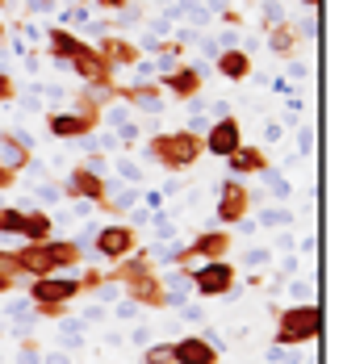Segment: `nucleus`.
Here are the masks:
<instances>
[{
	"instance_id": "nucleus-24",
	"label": "nucleus",
	"mask_w": 364,
	"mask_h": 364,
	"mask_svg": "<svg viewBox=\"0 0 364 364\" xmlns=\"http://www.w3.org/2000/svg\"><path fill=\"white\" fill-rule=\"evenodd\" d=\"M139 364H172V343H146Z\"/></svg>"
},
{
	"instance_id": "nucleus-30",
	"label": "nucleus",
	"mask_w": 364,
	"mask_h": 364,
	"mask_svg": "<svg viewBox=\"0 0 364 364\" xmlns=\"http://www.w3.org/2000/svg\"><path fill=\"white\" fill-rule=\"evenodd\" d=\"M13 184H17V172H13V168H4V164H0V193H4V188H13Z\"/></svg>"
},
{
	"instance_id": "nucleus-13",
	"label": "nucleus",
	"mask_w": 364,
	"mask_h": 364,
	"mask_svg": "<svg viewBox=\"0 0 364 364\" xmlns=\"http://www.w3.org/2000/svg\"><path fill=\"white\" fill-rule=\"evenodd\" d=\"M155 84H159V92H168V97H176V101H197L201 88H205V72H201L197 63H181V68L164 72Z\"/></svg>"
},
{
	"instance_id": "nucleus-33",
	"label": "nucleus",
	"mask_w": 364,
	"mask_h": 364,
	"mask_svg": "<svg viewBox=\"0 0 364 364\" xmlns=\"http://www.w3.org/2000/svg\"><path fill=\"white\" fill-rule=\"evenodd\" d=\"M42 364H68V356L59 352V356H50V360H42Z\"/></svg>"
},
{
	"instance_id": "nucleus-12",
	"label": "nucleus",
	"mask_w": 364,
	"mask_h": 364,
	"mask_svg": "<svg viewBox=\"0 0 364 364\" xmlns=\"http://www.w3.org/2000/svg\"><path fill=\"white\" fill-rule=\"evenodd\" d=\"M247 214H252V188L243 181H235V176H226L222 181L218 210H214L218 226H239V222H247Z\"/></svg>"
},
{
	"instance_id": "nucleus-26",
	"label": "nucleus",
	"mask_w": 364,
	"mask_h": 364,
	"mask_svg": "<svg viewBox=\"0 0 364 364\" xmlns=\"http://www.w3.org/2000/svg\"><path fill=\"white\" fill-rule=\"evenodd\" d=\"M259 222H264V226H289V214H285V210H268V214H264V218H259Z\"/></svg>"
},
{
	"instance_id": "nucleus-8",
	"label": "nucleus",
	"mask_w": 364,
	"mask_h": 364,
	"mask_svg": "<svg viewBox=\"0 0 364 364\" xmlns=\"http://www.w3.org/2000/svg\"><path fill=\"white\" fill-rule=\"evenodd\" d=\"M63 197H72V201H88V205H97V210H109V176L105 172H92L88 164H75L72 176H68V188H63Z\"/></svg>"
},
{
	"instance_id": "nucleus-3",
	"label": "nucleus",
	"mask_w": 364,
	"mask_h": 364,
	"mask_svg": "<svg viewBox=\"0 0 364 364\" xmlns=\"http://www.w3.org/2000/svg\"><path fill=\"white\" fill-rule=\"evenodd\" d=\"M101 101H105V97H101V92H92V88H88V92H80V97L72 101V109L50 113V117H46V134H50V139H63V143H68V139H88V134L105 122Z\"/></svg>"
},
{
	"instance_id": "nucleus-29",
	"label": "nucleus",
	"mask_w": 364,
	"mask_h": 364,
	"mask_svg": "<svg viewBox=\"0 0 364 364\" xmlns=\"http://www.w3.org/2000/svg\"><path fill=\"white\" fill-rule=\"evenodd\" d=\"M268 259H272V252H264V247H255V252H247V264H252V268H264Z\"/></svg>"
},
{
	"instance_id": "nucleus-20",
	"label": "nucleus",
	"mask_w": 364,
	"mask_h": 364,
	"mask_svg": "<svg viewBox=\"0 0 364 364\" xmlns=\"http://www.w3.org/2000/svg\"><path fill=\"white\" fill-rule=\"evenodd\" d=\"M226 168H230L235 181H243V176H264V172H268V155H264V146H247L243 143L235 155H230Z\"/></svg>"
},
{
	"instance_id": "nucleus-14",
	"label": "nucleus",
	"mask_w": 364,
	"mask_h": 364,
	"mask_svg": "<svg viewBox=\"0 0 364 364\" xmlns=\"http://www.w3.org/2000/svg\"><path fill=\"white\" fill-rule=\"evenodd\" d=\"M222 352L205 339V335H184L172 339V364H218Z\"/></svg>"
},
{
	"instance_id": "nucleus-17",
	"label": "nucleus",
	"mask_w": 364,
	"mask_h": 364,
	"mask_svg": "<svg viewBox=\"0 0 364 364\" xmlns=\"http://www.w3.org/2000/svg\"><path fill=\"white\" fill-rule=\"evenodd\" d=\"M97 55L117 72V68H134L143 59V46H134V42H126V38H117V34H105L97 42Z\"/></svg>"
},
{
	"instance_id": "nucleus-25",
	"label": "nucleus",
	"mask_w": 364,
	"mask_h": 364,
	"mask_svg": "<svg viewBox=\"0 0 364 364\" xmlns=\"http://www.w3.org/2000/svg\"><path fill=\"white\" fill-rule=\"evenodd\" d=\"M13 97H17V80L9 72H0V101H13Z\"/></svg>"
},
{
	"instance_id": "nucleus-36",
	"label": "nucleus",
	"mask_w": 364,
	"mask_h": 364,
	"mask_svg": "<svg viewBox=\"0 0 364 364\" xmlns=\"http://www.w3.org/2000/svg\"><path fill=\"white\" fill-rule=\"evenodd\" d=\"M243 4H252V0H243Z\"/></svg>"
},
{
	"instance_id": "nucleus-10",
	"label": "nucleus",
	"mask_w": 364,
	"mask_h": 364,
	"mask_svg": "<svg viewBox=\"0 0 364 364\" xmlns=\"http://www.w3.org/2000/svg\"><path fill=\"white\" fill-rule=\"evenodd\" d=\"M201 146H205V155H218V159H230L239 146H243V122L235 117V113H222L210 122V130L201 134Z\"/></svg>"
},
{
	"instance_id": "nucleus-4",
	"label": "nucleus",
	"mask_w": 364,
	"mask_h": 364,
	"mask_svg": "<svg viewBox=\"0 0 364 364\" xmlns=\"http://www.w3.org/2000/svg\"><path fill=\"white\" fill-rule=\"evenodd\" d=\"M146 155L168 172H188L205 155V146H201L197 130H159V134L146 139Z\"/></svg>"
},
{
	"instance_id": "nucleus-22",
	"label": "nucleus",
	"mask_w": 364,
	"mask_h": 364,
	"mask_svg": "<svg viewBox=\"0 0 364 364\" xmlns=\"http://www.w3.org/2000/svg\"><path fill=\"white\" fill-rule=\"evenodd\" d=\"M268 50L272 55H281V59H293V50H297V34H293V26H272L268 30Z\"/></svg>"
},
{
	"instance_id": "nucleus-5",
	"label": "nucleus",
	"mask_w": 364,
	"mask_h": 364,
	"mask_svg": "<svg viewBox=\"0 0 364 364\" xmlns=\"http://www.w3.org/2000/svg\"><path fill=\"white\" fill-rule=\"evenodd\" d=\"M318 331H323L318 301H301V306H289V310H277L272 348H301V343H314Z\"/></svg>"
},
{
	"instance_id": "nucleus-34",
	"label": "nucleus",
	"mask_w": 364,
	"mask_h": 364,
	"mask_svg": "<svg viewBox=\"0 0 364 364\" xmlns=\"http://www.w3.org/2000/svg\"><path fill=\"white\" fill-rule=\"evenodd\" d=\"M301 4H314V9H318V4H323V0H301Z\"/></svg>"
},
{
	"instance_id": "nucleus-11",
	"label": "nucleus",
	"mask_w": 364,
	"mask_h": 364,
	"mask_svg": "<svg viewBox=\"0 0 364 364\" xmlns=\"http://www.w3.org/2000/svg\"><path fill=\"white\" fill-rule=\"evenodd\" d=\"M230 230H201L188 247H181V252H172L168 259L172 264H193V259H201V264H210V259H226V252H230Z\"/></svg>"
},
{
	"instance_id": "nucleus-31",
	"label": "nucleus",
	"mask_w": 364,
	"mask_h": 364,
	"mask_svg": "<svg viewBox=\"0 0 364 364\" xmlns=\"http://www.w3.org/2000/svg\"><path fill=\"white\" fill-rule=\"evenodd\" d=\"M38 201H42V205H55V201H59V193H55L50 184H42V188H38Z\"/></svg>"
},
{
	"instance_id": "nucleus-9",
	"label": "nucleus",
	"mask_w": 364,
	"mask_h": 364,
	"mask_svg": "<svg viewBox=\"0 0 364 364\" xmlns=\"http://www.w3.org/2000/svg\"><path fill=\"white\" fill-rule=\"evenodd\" d=\"M92 247L97 255H105V259H126V255L139 252V230L130 226V222H109V226H97V235H92Z\"/></svg>"
},
{
	"instance_id": "nucleus-16",
	"label": "nucleus",
	"mask_w": 364,
	"mask_h": 364,
	"mask_svg": "<svg viewBox=\"0 0 364 364\" xmlns=\"http://www.w3.org/2000/svg\"><path fill=\"white\" fill-rule=\"evenodd\" d=\"M80 46H84V38L75 34V30H68V26H46V55H50L55 68H68Z\"/></svg>"
},
{
	"instance_id": "nucleus-1",
	"label": "nucleus",
	"mask_w": 364,
	"mask_h": 364,
	"mask_svg": "<svg viewBox=\"0 0 364 364\" xmlns=\"http://www.w3.org/2000/svg\"><path fill=\"white\" fill-rule=\"evenodd\" d=\"M105 285V272H84V277H34L30 281V306H34L38 314H46V318H63L68 314V301L75 297H92V293H101Z\"/></svg>"
},
{
	"instance_id": "nucleus-19",
	"label": "nucleus",
	"mask_w": 364,
	"mask_h": 364,
	"mask_svg": "<svg viewBox=\"0 0 364 364\" xmlns=\"http://www.w3.org/2000/svg\"><path fill=\"white\" fill-rule=\"evenodd\" d=\"M0 164H4V168H13V172L30 168V164H34L30 139H21V134H13V130H0Z\"/></svg>"
},
{
	"instance_id": "nucleus-27",
	"label": "nucleus",
	"mask_w": 364,
	"mask_h": 364,
	"mask_svg": "<svg viewBox=\"0 0 364 364\" xmlns=\"http://www.w3.org/2000/svg\"><path fill=\"white\" fill-rule=\"evenodd\" d=\"M117 172H122V176H126L130 184H139V181H143V172H139V168H130V159H117Z\"/></svg>"
},
{
	"instance_id": "nucleus-32",
	"label": "nucleus",
	"mask_w": 364,
	"mask_h": 364,
	"mask_svg": "<svg viewBox=\"0 0 364 364\" xmlns=\"http://www.w3.org/2000/svg\"><path fill=\"white\" fill-rule=\"evenodd\" d=\"M13 285H17V281H13L9 272H0V293H9V289H13Z\"/></svg>"
},
{
	"instance_id": "nucleus-15",
	"label": "nucleus",
	"mask_w": 364,
	"mask_h": 364,
	"mask_svg": "<svg viewBox=\"0 0 364 364\" xmlns=\"http://www.w3.org/2000/svg\"><path fill=\"white\" fill-rule=\"evenodd\" d=\"M214 72L222 80H230V84H243V80H252L255 63H252V50L247 46H222L218 59H214Z\"/></svg>"
},
{
	"instance_id": "nucleus-35",
	"label": "nucleus",
	"mask_w": 364,
	"mask_h": 364,
	"mask_svg": "<svg viewBox=\"0 0 364 364\" xmlns=\"http://www.w3.org/2000/svg\"><path fill=\"white\" fill-rule=\"evenodd\" d=\"M4 4H9V0H0V9H4Z\"/></svg>"
},
{
	"instance_id": "nucleus-6",
	"label": "nucleus",
	"mask_w": 364,
	"mask_h": 364,
	"mask_svg": "<svg viewBox=\"0 0 364 364\" xmlns=\"http://www.w3.org/2000/svg\"><path fill=\"white\" fill-rule=\"evenodd\" d=\"M188 285L197 297H226V293L239 285V272L230 259H210V264H197L188 272Z\"/></svg>"
},
{
	"instance_id": "nucleus-21",
	"label": "nucleus",
	"mask_w": 364,
	"mask_h": 364,
	"mask_svg": "<svg viewBox=\"0 0 364 364\" xmlns=\"http://www.w3.org/2000/svg\"><path fill=\"white\" fill-rule=\"evenodd\" d=\"M21 239H26V243H46V239H55V218H50L46 210H26Z\"/></svg>"
},
{
	"instance_id": "nucleus-28",
	"label": "nucleus",
	"mask_w": 364,
	"mask_h": 364,
	"mask_svg": "<svg viewBox=\"0 0 364 364\" xmlns=\"http://www.w3.org/2000/svg\"><path fill=\"white\" fill-rule=\"evenodd\" d=\"M101 13H122V9H130V0H92Z\"/></svg>"
},
{
	"instance_id": "nucleus-18",
	"label": "nucleus",
	"mask_w": 364,
	"mask_h": 364,
	"mask_svg": "<svg viewBox=\"0 0 364 364\" xmlns=\"http://www.w3.org/2000/svg\"><path fill=\"white\" fill-rule=\"evenodd\" d=\"M109 97L126 101V105H134V109H151V113L164 109V92H159V84H113Z\"/></svg>"
},
{
	"instance_id": "nucleus-7",
	"label": "nucleus",
	"mask_w": 364,
	"mask_h": 364,
	"mask_svg": "<svg viewBox=\"0 0 364 364\" xmlns=\"http://www.w3.org/2000/svg\"><path fill=\"white\" fill-rule=\"evenodd\" d=\"M68 68H72V72L80 75V80H84V84H88L92 92H101V97H109V92H113V84H117V80H113L117 72H113L109 63H105V59L97 55V46H92V42H84V46L75 50Z\"/></svg>"
},
{
	"instance_id": "nucleus-23",
	"label": "nucleus",
	"mask_w": 364,
	"mask_h": 364,
	"mask_svg": "<svg viewBox=\"0 0 364 364\" xmlns=\"http://www.w3.org/2000/svg\"><path fill=\"white\" fill-rule=\"evenodd\" d=\"M21 226H26V210L0 205V235H17V239H21Z\"/></svg>"
},
{
	"instance_id": "nucleus-2",
	"label": "nucleus",
	"mask_w": 364,
	"mask_h": 364,
	"mask_svg": "<svg viewBox=\"0 0 364 364\" xmlns=\"http://www.w3.org/2000/svg\"><path fill=\"white\" fill-rule=\"evenodd\" d=\"M13 264L21 277H55L68 272L75 264H84V243L80 239H46V243H26L13 252Z\"/></svg>"
}]
</instances>
